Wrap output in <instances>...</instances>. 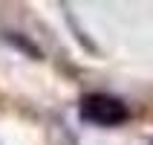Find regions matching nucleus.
Segmentation results:
<instances>
[{"mask_svg": "<svg viewBox=\"0 0 153 145\" xmlns=\"http://www.w3.org/2000/svg\"><path fill=\"white\" fill-rule=\"evenodd\" d=\"M78 113H81V122H90V125H98V128H116V125L130 119L127 104L121 102L119 96H110V93L84 96Z\"/></svg>", "mask_w": 153, "mask_h": 145, "instance_id": "nucleus-1", "label": "nucleus"}]
</instances>
